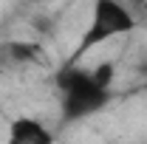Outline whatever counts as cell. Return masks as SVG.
<instances>
[{
  "mask_svg": "<svg viewBox=\"0 0 147 144\" xmlns=\"http://www.w3.org/2000/svg\"><path fill=\"white\" fill-rule=\"evenodd\" d=\"M57 88H59V110L62 122H82L93 113L105 110L113 99V90L102 88L93 76V68L65 65L57 73Z\"/></svg>",
  "mask_w": 147,
  "mask_h": 144,
  "instance_id": "1",
  "label": "cell"
},
{
  "mask_svg": "<svg viewBox=\"0 0 147 144\" xmlns=\"http://www.w3.org/2000/svg\"><path fill=\"white\" fill-rule=\"evenodd\" d=\"M136 26H139V17L130 11L122 0H93L91 20H88L85 31L79 37L76 51L71 54V65L76 59H82L88 51L105 45L113 37H125L130 31H136Z\"/></svg>",
  "mask_w": 147,
  "mask_h": 144,
  "instance_id": "2",
  "label": "cell"
},
{
  "mask_svg": "<svg viewBox=\"0 0 147 144\" xmlns=\"http://www.w3.org/2000/svg\"><path fill=\"white\" fill-rule=\"evenodd\" d=\"M48 62V51L37 40H6L0 42V65L3 68H40Z\"/></svg>",
  "mask_w": 147,
  "mask_h": 144,
  "instance_id": "3",
  "label": "cell"
},
{
  "mask_svg": "<svg viewBox=\"0 0 147 144\" xmlns=\"http://www.w3.org/2000/svg\"><path fill=\"white\" fill-rule=\"evenodd\" d=\"M54 130L34 116H14L6 127V141L3 144H54Z\"/></svg>",
  "mask_w": 147,
  "mask_h": 144,
  "instance_id": "4",
  "label": "cell"
},
{
  "mask_svg": "<svg viewBox=\"0 0 147 144\" xmlns=\"http://www.w3.org/2000/svg\"><path fill=\"white\" fill-rule=\"evenodd\" d=\"M122 3L127 6V9L136 14V17H139V11H144V9H147V0H122Z\"/></svg>",
  "mask_w": 147,
  "mask_h": 144,
  "instance_id": "5",
  "label": "cell"
},
{
  "mask_svg": "<svg viewBox=\"0 0 147 144\" xmlns=\"http://www.w3.org/2000/svg\"><path fill=\"white\" fill-rule=\"evenodd\" d=\"M34 3H40V0H34Z\"/></svg>",
  "mask_w": 147,
  "mask_h": 144,
  "instance_id": "6",
  "label": "cell"
}]
</instances>
